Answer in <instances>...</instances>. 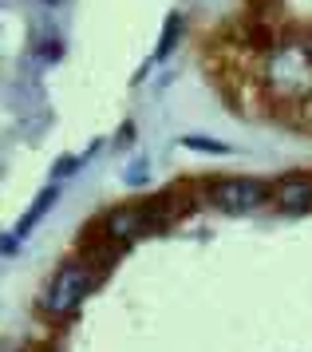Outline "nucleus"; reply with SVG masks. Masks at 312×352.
I'll return each instance as SVG.
<instances>
[{
    "instance_id": "obj_1",
    "label": "nucleus",
    "mask_w": 312,
    "mask_h": 352,
    "mask_svg": "<svg viewBox=\"0 0 312 352\" xmlns=\"http://www.w3.org/2000/svg\"><path fill=\"white\" fill-rule=\"evenodd\" d=\"M257 83L261 96L277 107H300L312 99V32L285 28L261 56H257Z\"/></svg>"
},
{
    "instance_id": "obj_2",
    "label": "nucleus",
    "mask_w": 312,
    "mask_h": 352,
    "mask_svg": "<svg viewBox=\"0 0 312 352\" xmlns=\"http://www.w3.org/2000/svg\"><path fill=\"white\" fill-rule=\"evenodd\" d=\"M99 277H103V273L95 270L87 257H71V261H63L60 270H56V277L47 281L44 297H40V309H44L47 317H67V313H76L79 301L95 289Z\"/></svg>"
},
{
    "instance_id": "obj_3",
    "label": "nucleus",
    "mask_w": 312,
    "mask_h": 352,
    "mask_svg": "<svg viewBox=\"0 0 312 352\" xmlns=\"http://www.w3.org/2000/svg\"><path fill=\"white\" fill-rule=\"evenodd\" d=\"M205 202L221 214H253L273 202V186L261 178H218L205 182Z\"/></svg>"
},
{
    "instance_id": "obj_4",
    "label": "nucleus",
    "mask_w": 312,
    "mask_h": 352,
    "mask_svg": "<svg viewBox=\"0 0 312 352\" xmlns=\"http://www.w3.org/2000/svg\"><path fill=\"white\" fill-rule=\"evenodd\" d=\"M142 234H151V218H146V206L135 202V206H115L107 210L99 226H95V238L103 241H115V245H131V241H139Z\"/></svg>"
},
{
    "instance_id": "obj_5",
    "label": "nucleus",
    "mask_w": 312,
    "mask_h": 352,
    "mask_svg": "<svg viewBox=\"0 0 312 352\" xmlns=\"http://www.w3.org/2000/svg\"><path fill=\"white\" fill-rule=\"evenodd\" d=\"M273 206L297 218V214H309L312 210V175H285L277 186H273Z\"/></svg>"
},
{
    "instance_id": "obj_6",
    "label": "nucleus",
    "mask_w": 312,
    "mask_h": 352,
    "mask_svg": "<svg viewBox=\"0 0 312 352\" xmlns=\"http://www.w3.org/2000/svg\"><path fill=\"white\" fill-rule=\"evenodd\" d=\"M56 202H60V186H47V190H44V194H40V198H36V202L28 206V214L20 218L16 234H20V238H28L32 230H36V222H40V218H44V214H47L52 206H56Z\"/></svg>"
},
{
    "instance_id": "obj_7",
    "label": "nucleus",
    "mask_w": 312,
    "mask_h": 352,
    "mask_svg": "<svg viewBox=\"0 0 312 352\" xmlns=\"http://www.w3.org/2000/svg\"><path fill=\"white\" fill-rule=\"evenodd\" d=\"M178 32H182V16H178V12H170V16H166V28H162V44H158V52H155V64H158V60H166V56L174 52Z\"/></svg>"
},
{
    "instance_id": "obj_8",
    "label": "nucleus",
    "mask_w": 312,
    "mask_h": 352,
    "mask_svg": "<svg viewBox=\"0 0 312 352\" xmlns=\"http://www.w3.org/2000/svg\"><path fill=\"white\" fill-rule=\"evenodd\" d=\"M186 146H194V151H230L225 143H214V139H186Z\"/></svg>"
},
{
    "instance_id": "obj_9",
    "label": "nucleus",
    "mask_w": 312,
    "mask_h": 352,
    "mask_svg": "<svg viewBox=\"0 0 312 352\" xmlns=\"http://www.w3.org/2000/svg\"><path fill=\"white\" fill-rule=\"evenodd\" d=\"M76 166H79V159H76V155H67V159H63L60 166L52 170V178H67V175H71V170H76Z\"/></svg>"
},
{
    "instance_id": "obj_10",
    "label": "nucleus",
    "mask_w": 312,
    "mask_h": 352,
    "mask_svg": "<svg viewBox=\"0 0 312 352\" xmlns=\"http://www.w3.org/2000/svg\"><path fill=\"white\" fill-rule=\"evenodd\" d=\"M142 178H146V162H135V166L126 170V182H131V186H139Z\"/></svg>"
}]
</instances>
